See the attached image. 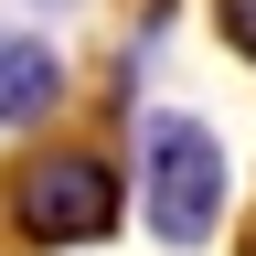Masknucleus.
Masks as SVG:
<instances>
[{
    "label": "nucleus",
    "mask_w": 256,
    "mask_h": 256,
    "mask_svg": "<svg viewBox=\"0 0 256 256\" xmlns=\"http://www.w3.org/2000/svg\"><path fill=\"white\" fill-rule=\"evenodd\" d=\"M139 214L160 246H203L224 214V150L203 118H150L139 128Z\"/></svg>",
    "instance_id": "f257e3e1"
},
{
    "label": "nucleus",
    "mask_w": 256,
    "mask_h": 256,
    "mask_svg": "<svg viewBox=\"0 0 256 256\" xmlns=\"http://www.w3.org/2000/svg\"><path fill=\"white\" fill-rule=\"evenodd\" d=\"M118 171L96 150H43V160H22L11 171V224L32 246H96V235H118Z\"/></svg>",
    "instance_id": "f03ea898"
},
{
    "label": "nucleus",
    "mask_w": 256,
    "mask_h": 256,
    "mask_svg": "<svg viewBox=\"0 0 256 256\" xmlns=\"http://www.w3.org/2000/svg\"><path fill=\"white\" fill-rule=\"evenodd\" d=\"M54 96H64V54L43 43V32H11V22H0V128L54 118Z\"/></svg>",
    "instance_id": "7ed1b4c3"
},
{
    "label": "nucleus",
    "mask_w": 256,
    "mask_h": 256,
    "mask_svg": "<svg viewBox=\"0 0 256 256\" xmlns=\"http://www.w3.org/2000/svg\"><path fill=\"white\" fill-rule=\"evenodd\" d=\"M214 11H224V43H235V54L256 64V0H214Z\"/></svg>",
    "instance_id": "20e7f679"
}]
</instances>
